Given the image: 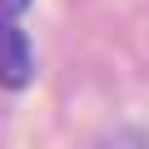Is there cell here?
I'll list each match as a JSON object with an SVG mask.
<instances>
[{
	"label": "cell",
	"instance_id": "obj_2",
	"mask_svg": "<svg viewBox=\"0 0 149 149\" xmlns=\"http://www.w3.org/2000/svg\"><path fill=\"white\" fill-rule=\"evenodd\" d=\"M30 0H0V15H15V10H25Z\"/></svg>",
	"mask_w": 149,
	"mask_h": 149
},
{
	"label": "cell",
	"instance_id": "obj_1",
	"mask_svg": "<svg viewBox=\"0 0 149 149\" xmlns=\"http://www.w3.org/2000/svg\"><path fill=\"white\" fill-rule=\"evenodd\" d=\"M35 74V50L25 40L20 25H10V15H0V85L5 90H25Z\"/></svg>",
	"mask_w": 149,
	"mask_h": 149
}]
</instances>
